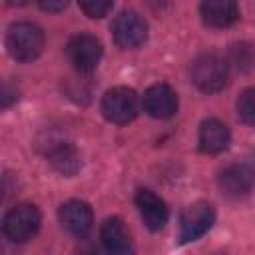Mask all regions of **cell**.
<instances>
[{
    "instance_id": "cell-1",
    "label": "cell",
    "mask_w": 255,
    "mask_h": 255,
    "mask_svg": "<svg viewBox=\"0 0 255 255\" xmlns=\"http://www.w3.org/2000/svg\"><path fill=\"white\" fill-rule=\"evenodd\" d=\"M8 54L18 62H32L44 50V32L32 22H16L6 34Z\"/></svg>"
},
{
    "instance_id": "cell-2",
    "label": "cell",
    "mask_w": 255,
    "mask_h": 255,
    "mask_svg": "<svg viewBox=\"0 0 255 255\" xmlns=\"http://www.w3.org/2000/svg\"><path fill=\"white\" fill-rule=\"evenodd\" d=\"M191 82L205 94L221 92L229 82V66L217 54H201L191 62Z\"/></svg>"
},
{
    "instance_id": "cell-3",
    "label": "cell",
    "mask_w": 255,
    "mask_h": 255,
    "mask_svg": "<svg viewBox=\"0 0 255 255\" xmlns=\"http://www.w3.org/2000/svg\"><path fill=\"white\" fill-rule=\"evenodd\" d=\"M40 223H42V215L36 205L18 203L6 211L4 221H2V231L10 241L26 243L38 233Z\"/></svg>"
},
{
    "instance_id": "cell-4",
    "label": "cell",
    "mask_w": 255,
    "mask_h": 255,
    "mask_svg": "<svg viewBox=\"0 0 255 255\" xmlns=\"http://www.w3.org/2000/svg\"><path fill=\"white\" fill-rule=\"evenodd\" d=\"M137 94L131 90V88H124V86H118V88H112L104 94L102 98V114L108 122L112 124H118V126H124V124H129L135 116H137Z\"/></svg>"
},
{
    "instance_id": "cell-5",
    "label": "cell",
    "mask_w": 255,
    "mask_h": 255,
    "mask_svg": "<svg viewBox=\"0 0 255 255\" xmlns=\"http://www.w3.org/2000/svg\"><path fill=\"white\" fill-rule=\"evenodd\" d=\"M66 54H68V60L72 62V66L82 72V74H90L98 68L100 60H102V54H104V48H102V42L92 36V34H76L70 38L68 46H66Z\"/></svg>"
},
{
    "instance_id": "cell-6",
    "label": "cell",
    "mask_w": 255,
    "mask_h": 255,
    "mask_svg": "<svg viewBox=\"0 0 255 255\" xmlns=\"http://www.w3.org/2000/svg\"><path fill=\"white\" fill-rule=\"evenodd\" d=\"M215 221V209L205 203L197 201L183 209L179 217V243H191L197 241L201 235H205Z\"/></svg>"
},
{
    "instance_id": "cell-7",
    "label": "cell",
    "mask_w": 255,
    "mask_h": 255,
    "mask_svg": "<svg viewBox=\"0 0 255 255\" xmlns=\"http://www.w3.org/2000/svg\"><path fill=\"white\" fill-rule=\"evenodd\" d=\"M112 32L120 48H137L147 38V22L135 10H124L116 16Z\"/></svg>"
},
{
    "instance_id": "cell-8",
    "label": "cell",
    "mask_w": 255,
    "mask_h": 255,
    "mask_svg": "<svg viewBox=\"0 0 255 255\" xmlns=\"http://www.w3.org/2000/svg\"><path fill=\"white\" fill-rule=\"evenodd\" d=\"M217 183H219L221 193H225L227 197L239 199V197H245L253 189L255 171L245 163H231L219 171Z\"/></svg>"
},
{
    "instance_id": "cell-9",
    "label": "cell",
    "mask_w": 255,
    "mask_h": 255,
    "mask_svg": "<svg viewBox=\"0 0 255 255\" xmlns=\"http://www.w3.org/2000/svg\"><path fill=\"white\" fill-rule=\"evenodd\" d=\"M60 223L76 237H86L94 225V211L86 201L70 199L60 207Z\"/></svg>"
},
{
    "instance_id": "cell-10",
    "label": "cell",
    "mask_w": 255,
    "mask_h": 255,
    "mask_svg": "<svg viewBox=\"0 0 255 255\" xmlns=\"http://www.w3.org/2000/svg\"><path fill=\"white\" fill-rule=\"evenodd\" d=\"M100 239L108 255H133V241L120 217H110L100 227Z\"/></svg>"
},
{
    "instance_id": "cell-11",
    "label": "cell",
    "mask_w": 255,
    "mask_h": 255,
    "mask_svg": "<svg viewBox=\"0 0 255 255\" xmlns=\"http://www.w3.org/2000/svg\"><path fill=\"white\" fill-rule=\"evenodd\" d=\"M143 110L157 120H167L177 112V94L167 84H155L143 94Z\"/></svg>"
},
{
    "instance_id": "cell-12",
    "label": "cell",
    "mask_w": 255,
    "mask_h": 255,
    "mask_svg": "<svg viewBox=\"0 0 255 255\" xmlns=\"http://www.w3.org/2000/svg\"><path fill=\"white\" fill-rule=\"evenodd\" d=\"M135 205H137L139 215L147 229H151V231L163 229V225L167 223L169 211H167L165 201L159 195H155L151 189H139L135 193Z\"/></svg>"
},
{
    "instance_id": "cell-13",
    "label": "cell",
    "mask_w": 255,
    "mask_h": 255,
    "mask_svg": "<svg viewBox=\"0 0 255 255\" xmlns=\"http://www.w3.org/2000/svg\"><path fill=\"white\" fill-rule=\"evenodd\" d=\"M203 24L211 28H227L239 20V8L231 0H205L199 6Z\"/></svg>"
},
{
    "instance_id": "cell-14",
    "label": "cell",
    "mask_w": 255,
    "mask_h": 255,
    "mask_svg": "<svg viewBox=\"0 0 255 255\" xmlns=\"http://www.w3.org/2000/svg\"><path fill=\"white\" fill-rule=\"evenodd\" d=\"M229 139H231L229 128L215 118L205 120L199 128V149L203 153H209V155L221 153L223 149H227Z\"/></svg>"
},
{
    "instance_id": "cell-15",
    "label": "cell",
    "mask_w": 255,
    "mask_h": 255,
    "mask_svg": "<svg viewBox=\"0 0 255 255\" xmlns=\"http://www.w3.org/2000/svg\"><path fill=\"white\" fill-rule=\"evenodd\" d=\"M48 161L56 171L64 175H76L78 169L82 167L80 155L72 143H56L48 153Z\"/></svg>"
},
{
    "instance_id": "cell-16",
    "label": "cell",
    "mask_w": 255,
    "mask_h": 255,
    "mask_svg": "<svg viewBox=\"0 0 255 255\" xmlns=\"http://www.w3.org/2000/svg\"><path fill=\"white\" fill-rule=\"evenodd\" d=\"M231 62L239 68V70H251L255 66V48L251 44H233L229 50Z\"/></svg>"
},
{
    "instance_id": "cell-17",
    "label": "cell",
    "mask_w": 255,
    "mask_h": 255,
    "mask_svg": "<svg viewBox=\"0 0 255 255\" xmlns=\"http://www.w3.org/2000/svg\"><path fill=\"white\" fill-rule=\"evenodd\" d=\"M237 114L245 124L255 126V88H247V90H243L239 94V98H237Z\"/></svg>"
},
{
    "instance_id": "cell-18",
    "label": "cell",
    "mask_w": 255,
    "mask_h": 255,
    "mask_svg": "<svg viewBox=\"0 0 255 255\" xmlns=\"http://www.w3.org/2000/svg\"><path fill=\"white\" fill-rule=\"evenodd\" d=\"M80 8H82L84 14L90 16V18H104V16L112 10V2H104V0H88V2H80Z\"/></svg>"
},
{
    "instance_id": "cell-19",
    "label": "cell",
    "mask_w": 255,
    "mask_h": 255,
    "mask_svg": "<svg viewBox=\"0 0 255 255\" xmlns=\"http://www.w3.org/2000/svg\"><path fill=\"white\" fill-rule=\"evenodd\" d=\"M68 6V2L66 0H58V2H54V0H42L40 2V8L42 10H48V12H60V10H64Z\"/></svg>"
}]
</instances>
